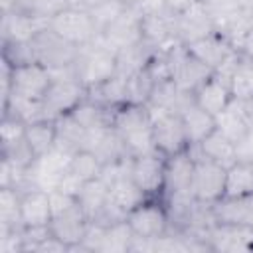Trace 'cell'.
Masks as SVG:
<instances>
[{
  "instance_id": "cell-1",
  "label": "cell",
  "mask_w": 253,
  "mask_h": 253,
  "mask_svg": "<svg viewBox=\"0 0 253 253\" xmlns=\"http://www.w3.org/2000/svg\"><path fill=\"white\" fill-rule=\"evenodd\" d=\"M113 128L123 138L130 156H142L150 152H158L154 144V128L152 117L146 105L126 103L115 109Z\"/></svg>"
},
{
  "instance_id": "cell-2",
  "label": "cell",
  "mask_w": 253,
  "mask_h": 253,
  "mask_svg": "<svg viewBox=\"0 0 253 253\" xmlns=\"http://www.w3.org/2000/svg\"><path fill=\"white\" fill-rule=\"evenodd\" d=\"M49 198H51L49 229L57 239H61L73 251L83 241L91 221L85 215L79 200L73 194L61 192V190H51Z\"/></svg>"
},
{
  "instance_id": "cell-3",
  "label": "cell",
  "mask_w": 253,
  "mask_h": 253,
  "mask_svg": "<svg viewBox=\"0 0 253 253\" xmlns=\"http://www.w3.org/2000/svg\"><path fill=\"white\" fill-rule=\"evenodd\" d=\"M49 73L51 83L42 99V109L45 121H57L59 117L71 113L87 97V87L77 79L73 65L51 69Z\"/></svg>"
},
{
  "instance_id": "cell-4",
  "label": "cell",
  "mask_w": 253,
  "mask_h": 253,
  "mask_svg": "<svg viewBox=\"0 0 253 253\" xmlns=\"http://www.w3.org/2000/svg\"><path fill=\"white\" fill-rule=\"evenodd\" d=\"M77 79L89 89L95 87L117 73V51L109 47L101 36L85 45H79L77 57L73 61Z\"/></svg>"
},
{
  "instance_id": "cell-5",
  "label": "cell",
  "mask_w": 253,
  "mask_h": 253,
  "mask_svg": "<svg viewBox=\"0 0 253 253\" xmlns=\"http://www.w3.org/2000/svg\"><path fill=\"white\" fill-rule=\"evenodd\" d=\"M30 47H32V53H34V61L42 63L49 71L73 65V61L77 57V51H79V45L61 38L55 30L49 28V24L45 28H42L30 40Z\"/></svg>"
},
{
  "instance_id": "cell-6",
  "label": "cell",
  "mask_w": 253,
  "mask_h": 253,
  "mask_svg": "<svg viewBox=\"0 0 253 253\" xmlns=\"http://www.w3.org/2000/svg\"><path fill=\"white\" fill-rule=\"evenodd\" d=\"M168 59H170V77L174 79L176 87L186 95H194L198 87L204 85L215 73L211 67H208L198 57H194L182 43L168 47Z\"/></svg>"
},
{
  "instance_id": "cell-7",
  "label": "cell",
  "mask_w": 253,
  "mask_h": 253,
  "mask_svg": "<svg viewBox=\"0 0 253 253\" xmlns=\"http://www.w3.org/2000/svg\"><path fill=\"white\" fill-rule=\"evenodd\" d=\"M194 154V178H192V192L198 202L213 204L225 194V176L227 168L213 162L211 158L204 156L200 150L190 148Z\"/></svg>"
},
{
  "instance_id": "cell-8",
  "label": "cell",
  "mask_w": 253,
  "mask_h": 253,
  "mask_svg": "<svg viewBox=\"0 0 253 253\" xmlns=\"http://www.w3.org/2000/svg\"><path fill=\"white\" fill-rule=\"evenodd\" d=\"M49 28L75 45H85L101 36L91 12L81 6H67L49 20Z\"/></svg>"
},
{
  "instance_id": "cell-9",
  "label": "cell",
  "mask_w": 253,
  "mask_h": 253,
  "mask_svg": "<svg viewBox=\"0 0 253 253\" xmlns=\"http://www.w3.org/2000/svg\"><path fill=\"white\" fill-rule=\"evenodd\" d=\"M152 117V128H154V144L156 150L164 156H174L182 150H188V136L182 123V115L176 111H164V109H150L146 107Z\"/></svg>"
},
{
  "instance_id": "cell-10",
  "label": "cell",
  "mask_w": 253,
  "mask_h": 253,
  "mask_svg": "<svg viewBox=\"0 0 253 253\" xmlns=\"http://www.w3.org/2000/svg\"><path fill=\"white\" fill-rule=\"evenodd\" d=\"M126 223L130 225L134 237L156 239L170 229V217L164 202L160 198H148L126 213Z\"/></svg>"
},
{
  "instance_id": "cell-11",
  "label": "cell",
  "mask_w": 253,
  "mask_h": 253,
  "mask_svg": "<svg viewBox=\"0 0 253 253\" xmlns=\"http://www.w3.org/2000/svg\"><path fill=\"white\" fill-rule=\"evenodd\" d=\"M142 18H144L142 6L138 2H130L117 16V20H113L101 32V40L115 51L138 43L142 40Z\"/></svg>"
},
{
  "instance_id": "cell-12",
  "label": "cell",
  "mask_w": 253,
  "mask_h": 253,
  "mask_svg": "<svg viewBox=\"0 0 253 253\" xmlns=\"http://www.w3.org/2000/svg\"><path fill=\"white\" fill-rule=\"evenodd\" d=\"M166 158L162 152H150L142 156H132L130 176L134 184L144 192L146 198H162L164 176H166Z\"/></svg>"
},
{
  "instance_id": "cell-13",
  "label": "cell",
  "mask_w": 253,
  "mask_h": 253,
  "mask_svg": "<svg viewBox=\"0 0 253 253\" xmlns=\"http://www.w3.org/2000/svg\"><path fill=\"white\" fill-rule=\"evenodd\" d=\"M204 243L210 251L219 253H239L253 251V229L237 223L215 221L204 235Z\"/></svg>"
},
{
  "instance_id": "cell-14",
  "label": "cell",
  "mask_w": 253,
  "mask_h": 253,
  "mask_svg": "<svg viewBox=\"0 0 253 253\" xmlns=\"http://www.w3.org/2000/svg\"><path fill=\"white\" fill-rule=\"evenodd\" d=\"M213 32H217L215 24L202 0H192L186 8L176 12V34L182 45H188Z\"/></svg>"
},
{
  "instance_id": "cell-15",
  "label": "cell",
  "mask_w": 253,
  "mask_h": 253,
  "mask_svg": "<svg viewBox=\"0 0 253 253\" xmlns=\"http://www.w3.org/2000/svg\"><path fill=\"white\" fill-rule=\"evenodd\" d=\"M12 87H10V95H18V97H26V99H34V101H42L49 83H51V73L47 67H43L42 63H26V65H16L12 67ZM8 95V97H10Z\"/></svg>"
},
{
  "instance_id": "cell-16",
  "label": "cell",
  "mask_w": 253,
  "mask_h": 253,
  "mask_svg": "<svg viewBox=\"0 0 253 253\" xmlns=\"http://www.w3.org/2000/svg\"><path fill=\"white\" fill-rule=\"evenodd\" d=\"M186 49L198 57L202 63H206L208 67H211L213 71H217L219 67H223L239 49L219 32H213L206 38H200L192 43L186 45Z\"/></svg>"
},
{
  "instance_id": "cell-17",
  "label": "cell",
  "mask_w": 253,
  "mask_h": 253,
  "mask_svg": "<svg viewBox=\"0 0 253 253\" xmlns=\"http://www.w3.org/2000/svg\"><path fill=\"white\" fill-rule=\"evenodd\" d=\"M229 77L231 75H227V73L215 71L204 85L198 87V91L194 93V101L202 109H206L210 115L217 117L233 101L231 87H229Z\"/></svg>"
},
{
  "instance_id": "cell-18",
  "label": "cell",
  "mask_w": 253,
  "mask_h": 253,
  "mask_svg": "<svg viewBox=\"0 0 253 253\" xmlns=\"http://www.w3.org/2000/svg\"><path fill=\"white\" fill-rule=\"evenodd\" d=\"M211 213L215 221L237 223L253 229V192L241 196H221L211 204Z\"/></svg>"
},
{
  "instance_id": "cell-19",
  "label": "cell",
  "mask_w": 253,
  "mask_h": 253,
  "mask_svg": "<svg viewBox=\"0 0 253 253\" xmlns=\"http://www.w3.org/2000/svg\"><path fill=\"white\" fill-rule=\"evenodd\" d=\"M180 115H182V123H184L190 146H198L206 136H210L215 130V117L210 115L206 109H202L194 101V95L188 97V101L182 105Z\"/></svg>"
},
{
  "instance_id": "cell-20",
  "label": "cell",
  "mask_w": 253,
  "mask_h": 253,
  "mask_svg": "<svg viewBox=\"0 0 253 253\" xmlns=\"http://www.w3.org/2000/svg\"><path fill=\"white\" fill-rule=\"evenodd\" d=\"M49 20L28 16L20 10L2 12V43L6 42H30L42 28H45Z\"/></svg>"
},
{
  "instance_id": "cell-21",
  "label": "cell",
  "mask_w": 253,
  "mask_h": 253,
  "mask_svg": "<svg viewBox=\"0 0 253 253\" xmlns=\"http://www.w3.org/2000/svg\"><path fill=\"white\" fill-rule=\"evenodd\" d=\"M51 219V198L49 190L30 188L22 192V223L24 227L49 225Z\"/></svg>"
},
{
  "instance_id": "cell-22",
  "label": "cell",
  "mask_w": 253,
  "mask_h": 253,
  "mask_svg": "<svg viewBox=\"0 0 253 253\" xmlns=\"http://www.w3.org/2000/svg\"><path fill=\"white\" fill-rule=\"evenodd\" d=\"M87 99L107 105V107H121L128 103V77L115 73L107 81L89 87L87 89Z\"/></svg>"
},
{
  "instance_id": "cell-23",
  "label": "cell",
  "mask_w": 253,
  "mask_h": 253,
  "mask_svg": "<svg viewBox=\"0 0 253 253\" xmlns=\"http://www.w3.org/2000/svg\"><path fill=\"white\" fill-rule=\"evenodd\" d=\"M158 53L156 47H152L148 42L140 40L138 43L134 45H128V47H123L117 51V73L128 77L140 69H144L152 59L154 55Z\"/></svg>"
},
{
  "instance_id": "cell-24",
  "label": "cell",
  "mask_w": 253,
  "mask_h": 253,
  "mask_svg": "<svg viewBox=\"0 0 253 253\" xmlns=\"http://www.w3.org/2000/svg\"><path fill=\"white\" fill-rule=\"evenodd\" d=\"M190 148H196L200 150L204 156L211 158L213 162L221 164L223 168H229L237 162V156H235V142H231L223 132H219L217 128L206 136L198 146H190Z\"/></svg>"
},
{
  "instance_id": "cell-25",
  "label": "cell",
  "mask_w": 253,
  "mask_h": 253,
  "mask_svg": "<svg viewBox=\"0 0 253 253\" xmlns=\"http://www.w3.org/2000/svg\"><path fill=\"white\" fill-rule=\"evenodd\" d=\"M85 211V215L89 217V221H95L97 215L101 213V210L105 208L107 200H109V184L99 176L95 180H89L81 186V190L75 196Z\"/></svg>"
},
{
  "instance_id": "cell-26",
  "label": "cell",
  "mask_w": 253,
  "mask_h": 253,
  "mask_svg": "<svg viewBox=\"0 0 253 253\" xmlns=\"http://www.w3.org/2000/svg\"><path fill=\"white\" fill-rule=\"evenodd\" d=\"M22 227V192L16 188H0V233Z\"/></svg>"
},
{
  "instance_id": "cell-27",
  "label": "cell",
  "mask_w": 253,
  "mask_h": 253,
  "mask_svg": "<svg viewBox=\"0 0 253 253\" xmlns=\"http://www.w3.org/2000/svg\"><path fill=\"white\" fill-rule=\"evenodd\" d=\"M26 140H28L32 152L36 154V158L47 154L49 150H53V146L57 142L55 121H36V123L26 125Z\"/></svg>"
},
{
  "instance_id": "cell-28",
  "label": "cell",
  "mask_w": 253,
  "mask_h": 253,
  "mask_svg": "<svg viewBox=\"0 0 253 253\" xmlns=\"http://www.w3.org/2000/svg\"><path fill=\"white\" fill-rule=\"evenodd\" d=\"M229 87H231L233 99H237V101L253 97V57H249L241 49H239V55L231 69Z\"/></svg>"
},
{
  "instance_id": "cell-29",
  "label": "cell",
  "mask_w": 253,
  "mask_h": 253,
  "mask_svg": "<svg viewBox=\"0 0 253 253\" xmlns=\"http://www.w3.org/2000/svg\"><path fill=\"white\" fill-rule=\"evenodd\" d=\"M132 229L126 223V219L111 223V225H103V233H101V241L97 251H117V253H126L130 251V243H132Z\"/></svg>"
},
{
  "instance_id": "cell-30",
  "label": "cell",
  "mask_w": 253,
  "mask_h": 253,
  "mask_svg": "<svg viewBox=\"0 0 253 253\" xmlns=\"http://www.w3.org/2000/svg\"><path fill=\"white\" fill-rule=\"evenodd\" d=\"M215 128L219 132H223L231 142H239L249 132V126H247L245 119L241 117L235 99L215 117Z\"/></svg>"
},
{
  "instance_id": "cell-31",
  "label": "cell",
  "mask_w": 253,
  "mask_h": 253,
  "mask_svg": "<svg viewBox=\"0 0 253 253\" xmlns=\"http://www.w3.org/2000/svg\"><path fill=\"white\" fill-rule=\"evenodd\" d=\"M67 6H71V0H12L10 10H20L28 16L42 20H51Z\"/></svg>"
},
{
  "instance_id": "cell-32",
  "label": "cell",
  "mask_w": 253,
  "mask_h": 253,
  "mask_svg": "<svg viewBox=\"0 0 253 253\" xmlns=\"http://www.w3.org/2000/svg\"><path fill=\"white\" fill-rule=\"evenodd\" d=\"M154 75L150 71V63L128 75V103H134V105H146L148 99H150V93L154 89Z\"/></svg>"
},
{
  "instance_id": "cell-33",
  "label": "cell",
  "mask_w": 253,
  "mask_h": 253,
  "mask_svg": "<svg viewBox=\"0 0 253 253\" xmlns=\"http://www.w3.org/2000/svg\"><path fill=\"white\" fill-rule=\"evenodd\" d=\"M0 140H2V152L12 150L20 142L26 140V123L14 115H2L0 123Z\"/></svg>"
},
{
  "instance_id": "cell-34",
  "label": "cell",
  "mask_w": 253,
  "mask_h": 253,
  "mask_svg": "<svg viewBox=\"0 0 253 253\" xmlns=\"http://www.w3.org/2000/svg\"><path fill=\"white\" fill-rule=\"evenodd\" d=\"M130 2H125V0H105V2H99L91 8H87L99 28V32H103L113 20H117V16L128 6Z\"/></svg>"
},
{
  "instance_id": "cell-35",
  "label": "cell",
  "mask_w": 253,
  "mask_h": 253,
  "mask_svg": "<svg viewBox=\"0 0 253 253\" xmlns=\"http://www.w3.org/2000/svg\"><path fill=\"white\" fill-rule=\"evenodd\" d=\"M235 156L239 162L253 164V130H249L239 142H235Z\"/></svg>"
},
{
  "instance_id": "cell-36",
  "label": "cell",
  "mask_w": 253,
  "mask_h": 253,
  "mask_svg": "<svg viewBox=\"0 0 253 253\" xmlns=\"http://www.w3.org/2000/svg\"><path fill=\"white\" fill-rule=\"evenodd\" d=\"M237 107H239V113H241V117L245 119V123L249 126V130H253V97L237 101Z\"/></svg>"
},
{
  "instance_id": "cell-37",
  "label": "cell",
  "mask_w": 253,
  "mask_h": 253,
  "mask_svg": "<svg viewBox=\"0 0 253 253\" xmlns=\"http://www.w3.org/2000/svg\"><path fill=\"white\" fill-rule=\"evenodd\" d=\"M239 49H241L243 53H247L249 57H253V26H251V28H249V32L245 34V38H243V42H241Z\"/></svg>"
}]
</instances>
